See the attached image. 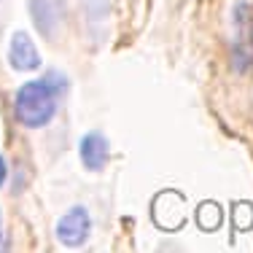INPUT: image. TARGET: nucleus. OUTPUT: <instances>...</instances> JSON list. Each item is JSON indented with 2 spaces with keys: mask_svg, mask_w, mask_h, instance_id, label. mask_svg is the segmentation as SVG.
<instances>
[{
  "mask_svg": "<svg viewBox=\"0 0 253 253\" xmlns=\"http://www.w3.org/2000/svg\"><path fill=\"white\" fill-rule=\"evenodd\" d=\"M54 78L57 76H46V78L27 81L19 86V92L14 97V113L22 126L38 129V126H46L54 119L57 97L65 89V84H54Z\"/></svg>",
  "mask_w": 253,
  "mask_h": 253,
  "instance_id": "1",
  "label": "nucleus"
},
{
  "mask_svg": "<svg viewBox=\"0 0 253 253\" xmlns=\"http://www.w3.org/2000/svg\"><path fill=\"white\" fill-rule=\"evenodd\" d=\"M89 232H92V218H89L86 208H70L62 218L57 221V240L68 248H78L86 243Z\"/></svg>",
  "mask_w": 253,
  "mask_h": 253,
  "instance_id": "2",
  "label": "nucleus"
},
{
  "mask_svg": "<svg viewBox=\"0 0 253 253\" xmlns=\"http://www.w3.org/2000/svg\"><path fill=\"white\" fill-rule=\"evenodd\" d=\"M30 14L43 38H57L65 22V0H30Z\"/></svg>",
  "mask_w": 253,
  "mask_h": 253,
  "instance_id": "3",
  "label": "nucleus"
},
{
  "mask_svg": "<svg viewBox=\"0 0 253 253\" xmlns=\"http://www.w3.org/2000/svg\"><path fill=\"white\" fill-rule=\"evenodd\" d=\"M78 154H81V165L92 172H100L102 167L108 165V156H111V146H108V137L102 132H89V135L81 137V146H78Z\"/></svg>",
  "mask_w": 253,
  "mask_h": 253,
  "instance_id": "4",
  "label": "nucleus"
},
{
  "mask_svg": "<svg viewBox=\"0 0 253 253\" xmlns=\"http://www.w3.org/2000/svg\"><path fill=\"white\" fill-rule=\"evenodd\" d=\"M8 62L14 70H38L41 68V54L35 43L30 41L27 33H14L8 43Z\"/></svg>",
  "mask_w": 253,
  "mask_h": 253,
  "instance_id": "5",
  "label": "nucleus"
},
{
  "mask_svg": "<svg viewBox=\"0 0 253 253\" xmlns=\"http://www.w3.org/2000/svg\"><path fill=\"white\" fill-rule=\"evenodd\" d=\"M5 175H8V167H5V159L0 156V186L5 183Z\"/></svg>",
  "mask_w": 253,
  "mask_h": 253,
  "instance_id": "6",
  "label": "nucleus"
},
{
  "mask_svg": "<svg viewBox=\"0 0 253 253\" xmlns=\"http://www.w3.org/2000/svg\"><path fill=\"white\" fill-rule=\"evenodd\" d=\"M5 245H8V243H5V240H3V234H0V251H3Z\"/></svg>",
  "mask_w": 253,
  "mask_h": 253,
  "instance_id": "7",
  "label": "nucleus"
}]
</instances>
